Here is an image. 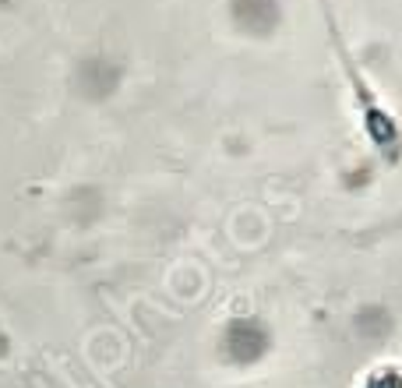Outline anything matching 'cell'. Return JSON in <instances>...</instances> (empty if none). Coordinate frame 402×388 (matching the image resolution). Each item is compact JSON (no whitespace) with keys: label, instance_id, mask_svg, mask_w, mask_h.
Here are the masks:
<instances>
[{"label":"cell","instance_id":"6da1fadb","mask_svg":"<svg viewBox=\"0 0 402 388\" xmlns=\"http://www.w3.org/2000/svg\"><path fill=\"white\" fill-rule=\"evenodd\" d=\"M321 11H325V18H328V36H332V46H335V53H339L342 78H346V85H350L353 109H357V117H360L364 138L371 141V148H374L385 162H399V159H402V124H399V117L385 106V99L374 92V85L364 78V71L353 64V53H350L346 39H342L332 11L325 8V0H321Z\"/></svg>","mask_w":402,"mask_h":388},{"label":"cell","instance_id":"7a4b0ae2","mask_svg":"<svg viewBox=\"0 0 402 388\" xmlns=\"http://www.w3.org/2000/svg\"><path fill=\"white\" fill-rule=\"evenodd\" d=\"M367 388H402V371L399 367H374L367 378Z\"/></svg>","mask_w":402,"mask_h":388}]
</instances>
